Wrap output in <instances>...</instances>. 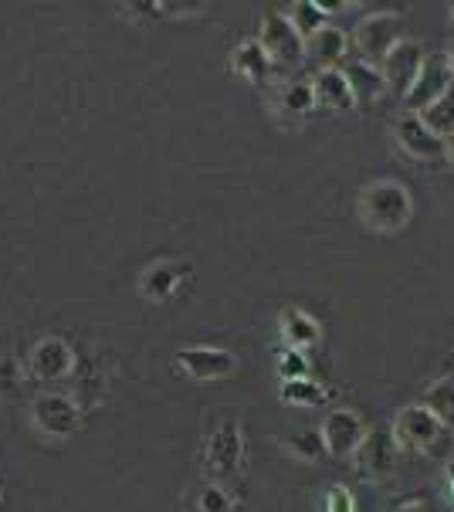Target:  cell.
<instances>
[{
  "instance_id": "1",
  "label": "cell",
  "mask_w": 454,
  "mask_h": 512,
  "mask_svg": "<svg viewBox=\"0 0 454 512\" xmlns=\"http://www.w3.org/2000/svg\"><path fill=\"white\" fill-rule=\"evenodd\" d=\"M360 218L370 231L377 234H394L410 221L414 214V201H410L407 187L397 180H373L360 190Z\"/></svg>"
},
{
  "instance_id": "2",
  "label": "cell",
  "mask_w": 454,
  "mask_h": 512,
  "mask_svg": "<svg viewBox=\"0 0 454 512\" xmlns=\"http://www.w3.org/2000/svg\"><path fill=\"white\" fill-rule=\"evenodd\" d=\"M400 41H404V17L394 11H380V14L363 17L353 31V48H356V55H360V62H370L377 68Z\"/></svg>"
},
{
  "instance_id": "3",
  "label": "cell",
  "mask_w": 454,
  "mask_h": 512,
  "mask_svg": "<svg viewBox=\"0 0 454 512\" xmlns=\"http://www.w3.org/2000/svg\"><path fill=\"white\" fill-rule=\"evenodd\" d=\"M258 45L268 51V58L275 62L278 72H288V68L302 65V58H305V38L295 31V24L288 21L285 11H268L261 17Z\"/></svg>"
},
{
  "instance_id": "4",
  "label": "cell",
  "mask_w": 454,
  "mask_h": 512,
  "mask_svg": "<svg viewBox=\"0 0 454 512\" xmlns=\"http://www.w3.org/2000/svg\"><path fill=\"white\" fill-rule=\"evenodd\" d=\"M448 89H454V72L448 65V55H444V51H434V55L424 58L421 75H417V82L410 85V92L404 95V112L421 116V112L427 106H434Z\"/></svg>"
},
{
  "instance_id": "5",
  "label": "cell",
  "mask_w": 454,
  "mask_h": 512,
  "mask_svg": "<svg viewBox=\"0 0 454 512\" xmlns=\"http://www.w3.org/2000/svg\"><path fill=\"white\" fill-rule=\"evenodd\" d=\"M356 468L373 482H387L400 468V445L394 438V428H373L366 441L356 451Z\"/></svg>"
},
{
  "instance_id": "6",
  "label": "cell",
  "mask_w": 454,
  "mask_h": 512,
  "mask_svg": "<svg viewBox=\"0 0 454 512\" xmlns=\"http://www.w3.org/2000/svg\"><path fill=\"white\" fill-rule=\"evenodd\" d=\"M319 435H322V445H326V455L356 458V451H360L366 435H370V428H366L356 411H349V407H336V411L326 414Z\"/></svg>"
},
{
  "instance_id": "7",
  "label": "cell",
  "mask_w": 454,
  "mask_h": 512,
  "mask_svg": "<svg viewBox=\"0 0 454 512\" xmlns=\"http://www.w3.org/2000/svg\"><path fill=\"white\" fill-rule=\"evenodd\" d=\"M444 435V424L424 404H410L394 418V438L400 451H431Z\"/></svg>"
},
{
  "instance_id": "8",
  "label": "cell",
  "mask_w": 454,
  "mask_h": 512,
  "mask_svg": "<svg viewBox=\"0 0 454 512\" xmlns=\"http://www.w3.org/2000/svg\"><path fill=\"white\" fill-rule=\"evenodd\" d=\"M394 136H397L400 150H404L410 160H417V163L448 160V143H444L441 136H434L424 119L414 116V112H400V119L394 123Z\"/></svg>"
},
{
  "instance_id": "9",
  "label": "cell",
  "mask_w": 454,
  "mask_h": 512,
  "mask_svg": "<svg viewBox=\"0 0 454 512\" xmlns=\"http://www.w3.org/2000/svg\"><path fill=\"white\" fill-rule=\"evenodd\" d=\"M424 58H427V51L421 48V41H410V38L400 41V45L390 51V55L383 58V65H380L387 89L397 92L400 99H404V95L410 92V85L417 82V75H421Z\"/></svg>"
},
{
  "instance_id": "10",
  "label": "cell",
  "mask_w": 454,
  "mask_h": 512,
  "mask_svg": "<svg viewBox=\"0 0 454 512\" xmlns=\"http://www.w3.org/2000/svg\"><path fill=\"white\" fill-rule=\"evenodd\" d=\"M177 367L194 380H224L238 370V357L224 346H183L177 353Z\"/></svg>"
},
{
  "instance_id": "11",
  "label": "cell",
  "mask_w": 454,
  "mask_h": 512,
  "mask_svg": "<svg viewBox=\"0 0 454 512\" xmlns=\"http://www.w3.org/2000/svg\"><path fill=\"white\" fill-rule=\"evenodd\" d=\"M31 421L51 438H72L78 431V407L65 394H41L31 404Z\"/></svg>"
},
{
  "instance_id": "12",
  "label": "cell",
  "mask_w": 454,
  "mask_h": 512,
  "mask_svg": "<svg viewBox=\"0 0 454 512\" xmlns=\"http://www.w3.org/2000/svg\"><path fill=\"white\" fill-rule=\"evenodd\" d=\"M75 370V350L58 336H48L31 350L28 373L34 380H61Z\"/></svg>"
},
{
  "instance_id": "13",
  "label": "cell",
  "mask_w": 454,
  "mask_h": 512,
  "mask_svg": "<svg viewBox=\"0 0 454 512\" xmlns=\"http://www.w3.org/2000/svg\"><path fill=\"white\" fill-rule=\"evenodd\" d=\"M241 451H244V441H241V428L234 421L221 424L217 431H211L204 445V468L214 475H231L234 468L241 462Z\"/></svg>"
},
{
  "instance_id": "14",
  "label": "cell",
  "mask_w": 454,
  "mask_h": 512,
  "mask_svg": "<svg viewBox=\"0 0 454 512\" xmlns=\"http://www.w3.org/2000/svg\"><path fill=\"white\" fill-rule=\"evenodd\" d=\"M312 95H316V106L326 112H343L356 106L343 68H319V72L312 75Z\"/></svg>"
},
{
  "instance_id": "15",
  "label": "cell",
  "mask_w": 454,
  "mask_h": 512,
  "mask_svg": "<svg viewBox=\"0 0 454 512\" xmlns=\"http://www.w3.org/2000/svg\"><path fill=\"white\" fill-rule=\"evenodd\" d=\"M231 68L238 72L241 78H248L251 85H265L275 78V62L268 58V51L258 45V38L251 41H241L238 48L231 51Z\"/></svg>"
},
{
  "instance_id": "16",
  "label": "cell",
  "mask_w": 454,
  "mask_h": 512,
  "mask_svg": "<svg viewBox=\"0 0 454 512\" xmlns=\"http://www.w3.org/2000/svg\"><path fill=\"white\" fill-rule=\"evenodd\" d=\"M346 82H349V92H353V102L356 106H370V102H377L383 92H387V82H383V72L377 65L370 62H346L343 68Z\"/></svg>"
},
{
  "instance_id": "17",
  "label": "cell",
  "mask_w": 454,
  "mask_h": 512,
  "mask_svg": "<svg viewBox=\"0 0 454 512\" xmlns=\"http://www.w3.org/2000/svg\"><path fill=\"white\" fill-rule=\"evenodd\" d=\"M278 333H282L288 350H309V346L319 343V323L305 309L295 306L278 316Z\"/></svg>"
},
{
  "instance_id": "18",
  "label": "cell",
  "mask_w": 454,
  "mask_h": 512,
  "mask_svg": "<svg viewBox=\"0 0 454 512\" xmlns=\"http://www.w3.org/2000/svg\"><path fill=\"white\" fill-rule=\"evenodd\" d=\"M183 268H187V265H177V262H153V265H146L143 275H139V292H143L146 299H153V302L170 299L173 289H177L180 279H183Z\"/></svg>"
},
{
  "instance_id": "19",
  "label": "cell",
  "mask_w": 454,
  "mask_h": 512,
  "mask_svg": "<svg viewBox=\"0 0 454 512\" xmlns=\"http://www.w3.org/2000/svg\"><path fill=\"white\" fill-rule=\"evenodd\" d=\"M346 51H349V38L336 24H326L316 38L305 41V55H312L322 68H336L339 62H346Z\"/></svg>"
},
{
  "instance_id": "20",
  "label": "cell",
  "mask_w": 454,
  "mask_h": 512,
  "mask_svg": "<svg viewBox=\"0 0 454 512\" xmlns=\"http://www.w3.org/2000/svg\"><path fill=\"white\" fill-rule=\"evenodd\" d=\"M275 109L285 116H305L316 109V95H312V82H282L275 89Z\"/></svg>"
},
{
  "instance_id": "21",
  "label": "cell",
  "mask_w": 454,
  "mask_h": 512,
  "mask_svg": "<svg viewBox=\"0 0 454 512\" xmlns=\"http://www.w3.org/2000/svg\"><path fill=\"white\" fill-rule=\"evenodd\" d=\"M421 404L444 424V428H454V377H438V380H434V384L424 390V401Z\"/></svg>"
},
{
  "instance_id": "22",
  "label": "cell",
  "mask_w": 454,
  "mask_h": 512,
  "mask_svg": "<svg viewBox=\"0 0 454 512\" xmlns=\"http://www.w3.org/2000/svg\"><path fill=\"white\" fill-rule=\"evenodd\" d=\"M285 17L295 24V31L302 34L305 41L316 38V34L326 28V7L322 4H312V0H295L292 7H285Z\"/></svg>"
},
{
  "instance_id": "23",
  "label": "cell",
  "mask_w": 454,
  "mask_h": 512,
  "mask_svg": "<svg viewBox=\"0 0 454 512\" xmlns=\"http://www.w3.org/2000/svg\"><path fill=\"white\" fill-rule=\"evenodd\" d=\"M278 397L285 404H295V407H316L326 401V387H319L312 377H302V380H282L278 387Z\"/></svg>"
},
{
  "instance_id": "24",
  "label": "cell",
  "mask_w": 454,
  "mask_h": 512,
  "mask_svg": "<svg viewBox=\"0 0 454 512\" xmlns=\"http://www.w3.org/2000/svg\"><path fill=\"white\" fill-rule=\"evenodd\" d=\"M421 119L427 123V129H431L434 136H441V140H451L454 136V89H448L441 95L434 106H427L421 112Z\"/></svg>"
},
{
  "instance_id": "25",
  "label": "cell",
  "mask_w": 454,
  "mask_h": 512,
  "mask_svg": "<svg viewBox=\"0 0 454 512\" xmlns=\"http://www.w3.org/2000/svg\"><path fill=\"white\" fill-rule=\"evenodd\" d=\"M275 370L282 380H302V377H309V360H305L302 350H288V346H282V350L275 353Z\"/></svg>"
},
{
  "instance_id": "26",
  "label": "cell",
  "mask_w": 454,
  "mask_h": 512,
  "mask_svg": "<svg viewBox=\"0 0 454 512\" xmlns=\"http://www.w3.org/2000/svg\"><path fill=\"white\" fill-rule=\"evenodd\" d=\"M285 448L292 451L295 458H305V462H312V458H319L322 451H326V445H322V435L319 431H299V435H292L285 441Z\"/></svg>"
},
{
  "instance_id": "27",
  "label": "cell",
  "mask_w": 454,
  "mask_h": 512,
  "mask_svg": "<svg viewBox=\"0 0 454 512\" xmlns=\"http://www.w3.org/2000/svg\"><path fill=\"white\" fill-rule=\"evenodd\" d=\"M197 512H234V502L221 485H204L197 496Z\"/></svg>"
},
{
  "instance_id": "28",
  "label": "cell",
  "mask_w": 454,
  "mask_h": 512,
  "mask_svg": "<svg viewBox=\"0 0 454 512\" xmlns=\"http://www.w3.org/2000/svg\"><path fill=\"white\" fill-rule=\"evenodd\" d=\"M21 363L11 357H0V397H14L21 390Z\"/></svg>"
},
{
  "instance_id": "29",
  "label": "cell",
  "mask_w": 454,
  "mask_h": 512,
  "mask_svg": "<svg viewBox=\"0 0 454 512\" xmlns=\"http://www.w3.org/2000/svg\"><path fill=\"white\" fill-rule=\"evenodd\" d=\"M326 512H356L353 492L343 489V485H333V489L326 492Z\"/></svg>"
},
{
  "instance_id": "30",
  "label": "cell",
  "mask_w": 454,
  "mask_h": 512,
  "mask_svg": "<svg viewBox=\"0 0 454 512\" xmlns=\"http://www.w3.org/2000/svg\"><path fill=\"white\" fill-rule=\"evenodd\" d=\"M387 512H427L424 502H400V506H390Z\"/></svg>"
},
{
  "instance_id": "31",
  "label": "cell",
  "mask_w": 454,
  "mask_h": 512,
  "mask_svg": "<svg viewBox=\"0 0 454 512\" xmlns=\"http://www.w3.org/2000/svg\"><path fill=\"white\" fill-rule=\"evenodd\" d=\"M444 143H448V160L454 163V136H451V140H444Z\"/></svg>"
},
{
  "instance_id": "32",
  "label": "cell",
  "mask_w": 454,
  "mask_h": 512,
  "mask_svg": "<svg viewBox=\"0 0 454 512\" xmlns=\"http://www.w3.org/2000/svg\"><path fill=\"white\" fill-rule=\"evenodd\" d=\"M444 55H448V65H451V72H454V45H451L448 51H444Z\"/></svg>"
},
{
  "instance_id": "33",
  "label": "cell",
  "mask_w": 454,
  "mask_h": 512,
  "mask_svg": "<svg viewBox=\"0 0 454 512\" xmlns=\"http://www.w3.org/2000/svg\"><path fill=\"white\" fill-rule=\"evenodd\" d=\"M448 479H451V496H454V465L448 468Z\"/></svg>"
},
{
  "instance_id": "34",
  "label": "cell",
  "mask_w": 454,
  "mask_h": 512,
  "mask_svg": "<svg viewBox=\"0 0 454 512\" xmlns=\"http://www.w3.org/2000/svg\"><path fill=\"white\" fill-rule=\"evenodd\" d=\"M451 21H454V7H451Z\"/></svg>"
}]
</instances>
